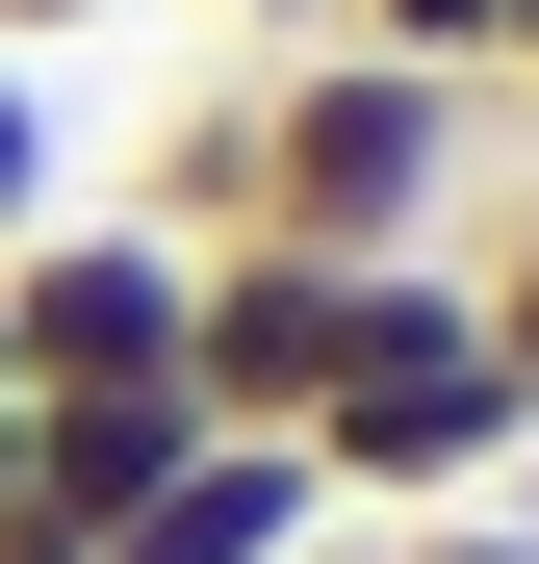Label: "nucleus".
I'll use <instances>...</instances> for the list:
<instances>
[{"instance_id":"1","label":"nucleus","mask_w":539,"mask_h":564,"mask_svg":"<svg viewBox=\"0 0 539 564\" xmlns=\"http://www.w3.org/2000/svg\"><path fill=\"white\" fill-rule=\"evenodd\" d=\"M488 129L514 104H463V77H386V52H257V77H206L154 154H129V206L206 257V231H283V257H463V206H488Z\"/></svg>"},{"instance_id":"2","label":"nucleus","mask_w":539,"mask_h":564,"mask_svg":"<svg viewBox=\"0 0 539 564\" xmlns=\"http://www.w3.org/2000/svg\"><path fill=\"white\" fill-rule=\"evenodd\" d=\"M539 462V386L488 359L463 308V257H359V308H334V386H309V488L334 513H463Z\"/></svg>"},{"instance_id":"3","label":"nucleus","mask_w":539,"mask_h":564,"mask_svg":"<svg viewBox=\"0 0 539 564\" xmlns=\"http://www.w3.org/2000/svg\"><path fill=\"white\" fill-rule=\"evenodd\" d=\"M0 359H26V411H77V386H180V231H154V206L0 231Z\"/></svg>"},{"instance_id":"4","label":"nucleus","mask_w":539,"mask_h":564,"mask_svg":"<svg viewBox=\"0 0 539 564\" xmlns=\"http://www.w3.org/2000/svg\"><path fill=\"white\" fill-rule=\"evenodd\" d=\"M334 308H359V257L206 231V257H180V411H206V436H309V386H334Z\"/></svg>"},{"instance_id":"5","label":"nucleus","mask_w":539,"mask_h":564,"mask_svg":"<svg viewBox=\"0 0 539 564\" xmlns=\"http://www.w3.org/2000/svg\"><path fill=\"white\" fill-rule=\"evenodd\" d=\"M334 539V488H309V436H206V462H180V488L104 539V564H309Z\"/></svg>"},{"instance_id":"6","label":"nucleus","mask_w":539,"mask_h":564,"mask_svg":"<svg viewBox=\"0 0 539 564\" xmlns=\"http://www.w3.org/2000/svg\"><path fill=\"white\" fill-rule=\"evenodd\" d=\"M180 462H206V411H180V386H77V411H26V513H52V539H129Z\"/></svg>"},{"instance_id":"7","label":"nucleus","mask_w":539,"mask_h":564,"mask_svg":"<svg viewBox=\"0 0 539 564\" xmlns=\"http://www.w3.org/2000/svg\"><path fill=\"white\" fill-rule=\"evenodd\" d=\"M334 52H386V77H463V104H514V0H334Z\"/></svg>"},{"instance_id":"8","label":"nucleus","mask_w":539,"mask_h":564,"mask_svg":"<svg viewBox=\"0 0 539 564\" xmlns=\"http://www.w3.org/2000/svg\"><path fill=\"white\" fill-rule=\"evenodd\" d=\"M463 308H488V359L539 386V206H488V257H463Z\"/></svg>"},{"instance_id":"9","label":"nucleus","mask_w":539,"mask_h":564,"mask_svg":"<svg viewBox=\"0 0 539 564\" xmlns=\"http://www.w3.org/2000/svg\"><path fill=\"white\" fill-rule=\"evenodd\" d=\"M0 231H52V77L0 52Z\"/></svg>"},{"instance_id":"10","label":"nucleus","mask_w":539,"mask_h":564,"mask_svg":"<svg viewBox=\"0 0 539 564\" xmlns=\"http://www.w3.org/2000/svg\"><path fill=\"white\" fill-rule=\"evenodd\" d=\"M386 564H539V513H436V539H386Z\"/></svg>"},{"instance_id":"11","label":"nucleus","mask_w":539,"mask_h":564,"mask_svg":"<svg viewBox=\"0 0 539 564\" xmlns=\"http://www.w3.org/2000/svg\"><path fill=\"white\" fill-rule=\"evenodd\" d=\"M206 26H231V52H309V26H334V0H206Z\"/></svg>"},{"instance_id":"12","label":"nucleus","mask_w":539,"mask_h":564,"mask_svg":"<svg viewBox=\"0 0 539 564\" xmlns=\"http://www.w3.org/2000/svg\"><path fill=\"white\" fill-rule=\"evenodd\" d=\"M52 26H129V0H0V52H52Z\"/></svg>"},{"instance_id":"13","label":"nucleus","mask_w":539,"mask_h":564,"mask_svg":"<svg viewBox=\"0 0 539 564\" xmlns=\"http://www.w3.org/2000/svg\"><path fill=\"white\" fill-rule=\"evenodd\" d=\"M0 513H26V359H0Z\"/></svg>"},{"instance_id":"14","label":"nucleus","mask_w":539,"mask_h":564,"mask_svg":"<svg viewBox=\"0 0 539 564\" xmlns=\"http://www.w3.org/2000/svg\"><path fill=\"white\" fill-rule=\"evenodd\" d=\"M0 564H104V539H52V513H0Z\"/></svg>"},{"instance_id":"15","label":"nucleus","mask_w":539,"mask_h":564,"mask_svg":"<svg viewBox=\"0 0 539 564\" xmlns=\"http://www.w3.org/2000/svg\"><path fill=\"white\" fill-rule=\"evenodd\" d=\"M514 129H539V0H514Z\"/></svg>"}]
</instances>
